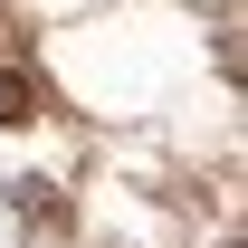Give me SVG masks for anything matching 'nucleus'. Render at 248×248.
Masks as SVG:
<instances>
[{
  "mask_svg": "<svg viewBox=\"0 0 248 248\" xmlns=\"http://www.w3.org/2000/svg\"><path fill=\"white\" fill-rule=\"evenodd\" d=\"M29 115H38V86L19 67H0V124H29Z\"/></svg>",
  "mask_w": 248,
  "mask_h": 248,
  "instance_id": "f257e3e1",
  "label": "nucleus"
}]
</instances>
